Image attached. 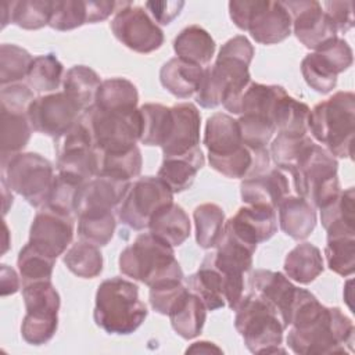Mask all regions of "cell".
Masks as SVG:
<instances>
[{
    "mask_svg": "<svg viewBox=\"0 0 355 355\" xmlns=\"http://www.w3.org/2000/svg\"><path fill=\"white\" fill-rule=\"evenodd\" d=\"M250 282L252 293L263 298L276 309L287 329L290 324L291 312L301 295L302 288L294 286L283 273L268 269H257L252 272Z\"/></svg>",
    "mask_w": 355,
    "mask_h": 355,
    "instance_id": "19",
    "label": "cell"
},
{
    "mask_svg": "<svg viewBox=\"0 0 355 355\" xmlns=\"http://www.w3.org/2000/svg\"><path fill=\"white\" fill-rule=\"evenodd\" d=\"M82 116V115H80ZM58 173L87 182L97 175L98 158L92 135L82 121H79L55 144Z\"/></svg>",
    "mask_w": 355,
    "mask_h": 355,
    "instance_id": "12",
    "label": "cell"
},
{
    "mask_svg": "<svg viewBox=\"0 0 355 355\" xmlns=\"http://www.w3.org/2000/svg\"><path fill=\"white\" fill-rule=\"evenodd\" d=\"M148 229L150 233L172 247H179L189 239L191 225L186 211L180 205L171 202L151 216Z\"/></svg>",
    "mask_w": 355,
    "mask_h": 355,
    "instance_id": "27",
    "label": "cell"
},
{
    "mask_svg": "<svg viewBox=\"0 0 355 355\" xmlns=\"http://www.w3.org/2000/svg\"><path fill=\"white\" fill-rule=\"evenodd\" d=\"M119 270L148 287L166 280H183L173 247L153 233H141L119 255Z\"/></svg>",
    "mask_w": 355,
    "mask_h": 355,
    "instance_id": "5",
    "label": "cell"
},
{
    "mask_svg": "<svg viewBox=\"0 0 355 355\" xmlns=\"http://www.w3.org/2000/svg\"><path fill=\"white\" fill-rule=\"evenodd\" d=\"M355 190L348 187L344 191L320 208L322 226L327 236H355Z\"/></svg>",
    "mask_w": 355,
    "mask_h": 355,
    "instance_id": "29",
    "label": "cell"
},
{
    "mask_svg": "<svg viewBox=\"0 0 355 355\" xmlns=\"http://www.w3.org/2000/svg\"><path fill=\"white\" fill-rule=\"evenodd\" d=\"M280 229L294 240L311 236L316 226L315 207L304 197L290 194L277 207Z\"/></svg>",
    "mask_w": 355,
    "mask_h": 355,
    "instance_id": "24",
    "label": "cell"
},
{
    "mask_svg": "<svg viewBox=\"0 0 355 355\" xmlns=\"http://www.w3.org/2000/svg\"><path fill=\"white\" fill-rule=\"evenodd\" d=\"M229 14L239 29L250 32L261 44L283 42L291 33V17L283 1L233 0Z\"/></svg>",
    "mask_w": 355,
    "mask_h": 355,
    "instance_id": "7",
    "label": "cell"
},
{
    "mask_svg": "<svg viewBox=\"0 0 355 355\" xmlns=\"http://www.w3.org/2000/svg\"><path fill=\"white\" fill-rule=\"evenodd\" d=\"M196 225V240L201 248L216 245L225 226V212L214 202H205L196 207L193 212Z\"/></svg>",
    "mask_w": 355,
    "mask_h": 355,
    "instance_id": "37",
    "label": "cell"
},
{
    "mask_svg": "<svg viewBox=\"0 0 355 355\" xmlns=\"http://www.w3.org/2000/svg\"><path fill=\"white\" fill-rule=\"evenodd\" d=\"M293 184L290 175L282 169H269L265 173L243 179L240 184V194L248 205H263L277 209L279 204L293 194Z\"/></svg>",
    "mask_w": 355,
    "mask_h": 355,
    "instance_id": "22",
    "label": "cell"
},
{
    "mask_svg": "<svg viewBox=\"0 0 355 355\" xmlns=\"http://www.w3.org/2000/svg\"><path fill=\"white\" fill-rule=\"evenodd\" d=\"M0 283H1V295L3 297L10 295V294H15L19 290L18 275L8 265H1Z\"/></svg>",
    "mask_w": 355,
    "mask_h": 355,
    "instance_id": "57",
    "label": "cell"
},
{
    "mask_svg": "<svg viewBox=\"0 0 355 355\" xmlns=\"http://www.w3.org/2000/svg\"><path fill=\"white\" fill-rule=\"evenodd\" d=\"M171 202H173V193L158 176L139 178L121 201L118 218L130 229H148L151 216Z\"/></svg>",
    "mask_w": 355,
    "mask_h": 355,
    "instance_id": "10",
    "label": "cell"
},
{
    "mask_svg": "<svg viewBox=\"0 0 355 355\" xmlns=\"http://www.w3.org/2000/svg\"><path fill=\"white\" fill-rule=\"evenodd\" d=\"M312 141L305 136H288L277 133V137L270 144V155L279 168H290L295 164L301 151Z\"/></svg>",
    "mask_w": 355,
    "mask_h": 355,
    "instance_id": "51",
    "label": "cell"
},
{
    "mask_svg": "<svg viewBox=\"0 0 355 355\" xmlns=\"http://www.w3.org/2000/svg\"><path fill=\"white\" fill-rule=\"evenodd\" d=\"M244 144L251 147H266L276 132L272 119L261 115H240L237 119Z\"/></svg>",
    "mask_w": 355,
    "mask_h": 355,
    "instance_id": "50",
    "label": "cell"
},
{
    "mask_svg": "<svg viewBox=\"0 0 355 355\" xmlns=\"http://www.w3.org/2000/svg\"><path fill=\"white\" fill-rule=\"evenodd\" d=\"M234 312V327L252 354L284 352L282 343L286 326L270 304L251 291Z\"/></svg>",
    "mask_w": 355,
    "mask_h": 355,
    "instance_id": "6",
    "label": "cell"
},
{
    "mask_svg": "<svg viewBox=\"0 0 355 355\" xmlns=\"http://www.w3.org/2000/svg\"><path fill=\"white\" fill-rule=\"evenodd\" d=\"M26 312L58 315L60 294L51 280H40L22 286Z\"/></svg>",
    "mask_w": 355,
    "mask_h": 355,
    "instance_id": "44",
    "label": "cell"
},
{
    "mask_svg": "<svg viewBox=\"0 0 355 355\" xmlns=\"http://www.w3.org/2000/svg\"><path fill=\"white\" fill-rule=\"evenodd\" d=\"M324 12L333 21L337 32L345 33L354 26L352 1H324Z\"/></svg>",
    "mask_w": 355,
    "mask_h": 355,
    "instance_id": "54",
    "label": "cell"
},
{
    "mask_svg": "<svg viewBox=\"0 0 355 355\" xmlns=\"http://www.w3.org/2000/svg\"><path fill=\"white\" fill-rule=\"evenodd\" d=\"M215 47L212 36L200 25L186 26L173 40L176 57L197 65L208 64L215 53Z\"/></svg>",
    "mask_w": 355,
    "mask_h": 355,
    "instance_id": "31",
    "label": "cell"
},
{
    "mask_svg": "<svg viewBox=\"0 0 355 355\" xmlns=\"http://www.w3.org/2000/svg\"><path fill=\"white\" fill-rule=\"evenodd\" d=\"M83 183L85 182H82L76 178H72V176H68L64 173H58L54 178L53 189H51V193H50V197H49V201L46 205H49L57 211L73 215L76 196Z\"/></svg>",
    "mask_w": 355,
    "mask_h": 355,
    "instance_id": "49",
    "label": "cell"
},
{
    "mask_svg": "<svg viewBox=\"0 0 355 355\" xmlns=\"http://www.w3.org/2000/svg\"><path fill=\"white\" fill-rule=\"evenodd\" d=\"M287 345L294 354H345L354 348L352 320L337 306H326L308 290L294 305Z\"/></svg>",
    "mask_w": 355,
    "mask_h": 355,
    "instance_id": "1",
    "label": "cell"
},
{
    "mask_svg": "<svg viewBox=\"0 0 355 355\" xmlns=\"http://www.w3.org/2000/svg\"><path fill=\"white\" fill-rule=\"evenodd\" d=\"M204 76L201 65L173 57L159 71V82L171 94L178 98H189L197 93Z\"/></svg>",
    "mask_w": 355,
    "mask_h": 355,
    "instance_id": "25",
    "label": "cell"
},
{
    "mask_svg": "<svg viewBox=\"0 0 355 355\" xmlns=\"http://www.w3.org/2000/svg\"><path fill=\"white\" fill-rule=\"evenodd\" d=\"M55 258L42 252L31 243L25 244L17 258V266L22 277V286L40 280H51Z\"/></svg>",
    "mask_w": 355,
    "mask_h": 355,
    "instance_id": "40",
    "label": "cell"
},
{
    "mask_svg": "<svg viewBox=\"0 0 355 355\" xmlns=\"http://www.w3.org/2000/svg\"><path fill=\"white\" fill-rule=\"evenodd\" d=\"M130 187V180L97 175L85 182L78 191L75 201V215L89 212L112 211L121 204Z\"/></svg>",
    "mask_w": 355,
    "mask_h": 355,
    "instance_id": "20",
    "label": "cell"
},
{
    "mask_svg": "<svg viewBox=\"0 0 355 355\" xmlns=\"http://www.w3.org/2000/svg\"><path fill=\"white\" fill-rule=\"evenodd\" d=\"M309 107L288 96L287 92L279 98L273 111V123L279 133L288 136H305L308 132Z\"/></svg>",
    "mask_w": 355,
    "mask_h": 355,
    "instance_id": "34",
    "label": "cell"
},
{
    "mask_svg": "<svg viewBox=\"0 0 355 355\" xmlns=\"http://www.w3.org/2000/svg\"><path fill=\"white\" fill-rule=\"evenodd\" d=\"M324 257L330 270L349 276L355 270V236H327Z\"/></svg>",
    "mask_w": 355,
    "mask_h": 355,
    "instance_id": "43",
    "label": "cell"
},
{
    "mask_svg": "<svg viewBox=\"0 0 355 355\" xmlns=\"http://www.w3.org/2000/svg\"><path fill=\"white\" fill-rule=\"evenodd\" d=\"M87 6V24H94L107 19L121 3L116 1H108V0H101V1H93L89 0L86 1Z\"/></svg>",
    "mask_w": 355,
    "mask_h": 355,
    "instance_id": "56",
    "label": "cell"
},
{
    "mask_svg": "<svg viewBox=\"0 0 355 355\" xmlns=\"http://www.w3.org/2000/svg\"><path fill=\"white\" fill-rule=\"evenodd\" d=\"M352 60L349 44L344 39L336 37L304 57L301 73L311 89L326 94L336 87L337 75L347 71L352 65Z\"/></svg>",
    "mask_w": 355,
    "mask_h": 355,
    "instance_id": "11",
    "label": "cell"
},
{
    "mask_svg": "<svg viewBox=\"0 0 355 355\" xmlns=\"http://www.w3.org/2000/svg\"><path fill=\"white\" fill-rule=\"evenodd\" d=\"M115 216L112 211L89 212L78 216V236L80 240L97 247L108 244L115 232Z\"/></svg>",
    "mask_w": 355,
    "mask_h": 355,
    "instance_id": "42",
    "label": "cell"
},
{
    "mask_svg": "<svg viewBox=\"0 0 355 355\" xmlns=\"http://www.w3.org/2000/svg\"><path fill=\"white\" fill-rule=\"evenodd\" d=\"M62 85L64 92L72 97L83 111H86L96 104L101 79L92 68L86 65H75L67 71Z\"/></svg>",
    "mask_w": 355,
    "mask_h": 355,
    "instance_id": "33",
    "label": "cell"
},
{
    "mask_svg": "<svg viewBox=\"0 0 355 355\" xmlns=\"http://www.w3.org/2000/svg\"><path fill=\"white\" fill-rule=\"evenodd\" d=\"M187 288L197 294L207 311H215L229 305L236 309L244 297V277H229L218 270L208 254L200 269L186 279Z\"/></svg>",
    "mask_w": 355,
    "mask_h": 355,
    "instance_id": "13",
    "label": "cell"
},
{
    "mask_svg": "<svg viewBox=\"0 0 355 355\" xmlns=\"http://www.w3.org/2000/svg\"><path fill=\"white\" fill-rule=\"evenodd\" d=\"M291 17L295 37L308 49L316 50L337 37V29L319 1L295 0L283 1Z\"/></svg>",
    "mask_w": 355,
    "mask_h": 355,
    "instance_id": "16",
    "label": "cell"
},
{
    "mask_svg": "<svg viewBox=\"0 0 355 355\" xmlns=\"http://www.w3.org/2000/svg\"><path fill=\"white\" fill-rule=\"evenodd\" d=\"M189 291L182 280H166L150 286V304L161 315H168L175 304Z\"/></svg>",
    "mask_w": 355,
    "mask_h": 355,
    "instance_id": "52",
    "label": "cell"
},
{
    "mask_svg": "<svg viewBox=\"0 0 355 355\" xmlns=\"http://www.w3.org/2000/svg\"><path fill=\"white\" fill-rule=\"evenodd\" d=\"M35 100L33 90L24 83H11L1 86L0 110L10 112L28 114L31 103Z\"/></svg>",
    "mask_w": 355,
    "mask_h": 355,
    "instance_id": "53",
    "label": "cell"
},
{
    "mask_svg": "<svg viewBox=\"0 0 355 355\" xmlns=\"http://www.w3.org/2000/svg\"><path fill=\"white\" fill-rule=\"evenodd\" d=\"M147 306L139 298V287L122 277L105 279L96 293L93 318L110 334H130L147 318Z\"/></svg>",
    "mask_w": 355,
    "mask_h": 355,
    "instance_id": "3",
    "label": "cell"
},
{
    "mask_svg": "<svg viewBox=\"0 0 355 355\" xmlns=\"http://www.w3.org/2000/svg\"><path fill=\"white\" fill-rule=\"evenodd\" d=\"M323 269L324 265L320 250L308 241L295 245L284 259V272L287 277L300 284H309L323 272Z\"/></svg>",
    "mask_w": 355,
    "mask_h": 355,
    "instance_id": "30",
    "label": "cell"
},
{
    "mask_svg": "<svg viewBox=\"0 0 355 355\" xmlns=\"http://www.w3.org/2000/svg\"><path fill=\"white\" fill-rule=\"evenodd\" d=\"M168 316L176 334L184 340H191L202 331L207 319V308L200 297L189 290L175 304Z\"/></svg>",
    "mask_w": 355,
    "mask_h": 355,
    "instance_id": "28",
    "label": "cell"
},
{
    "mask_svg": "<svg viewBox=\"0 0 355 355\" xmlns=\"http://www.w3.org/2000/svg\"><path fill=\"white\" fill-rule=\"evenodd\" d=\"M97 151L98 168L97 175H107L112 178H118L122 180H130L140 175L143 158L140 148L137 146L125 150V151H112L103 153ZM96 175V176H97Z\"/></svg>",
    "mask_w": 355,
    "mask_h": 355,
    "instance_id": "36",
    "label": "cell"
},
{
    "mask_svg": "<svg viewBox=\"0 0 355 355\" xmlns=\"http://www.w3.org/2000/svg\"><path fill=\"white\" fill-rule=\"evenodd\" d=\"M80 118L92 135L94 148L98 151H125L140 141L141 114L139 108L110 111L93 105L83 111Z\"/></svg>",
    "mask_w": 355,
    "mask_h": 355,
    "instance_id": "8",
    "label": "cell"
},
{
    "mask_svg": "<svg viewBox=\"0 0 355 355\" xmlns=\"http://www.w3.org/2000/svg\"><path fill=\"white\" fill-rule=\"evenodd\" d=\"M141 136L140 141L146 146H162L171 119V107L148 103L141 105Z\"/></svg>",
    "mask_w": 355,
    "mask_h": 355,
    "instance_id": "41",
    "label": "cell"
},
{
    "mask_svg": "<svg viewBox=\"0 0 355 355\" xmlns=\"http://www.w3.org/2000/svg\"><path fill=\"white\" fill-rule=\"evenodd\" d=\"M73 237V218L69 214L57 211L49 205H43L35 215L29 241L42 252L57 259Z\"/></svg>",
    "mask_w": 355,
    "mask_h": 355,
    "instance_id": "17",
    "label": "cell"
},
{
    "mask_svg": "<svg viewBox=\"0 0 355 355\" xmlns=\"http://www.w3.org/2000/svg\"><path fill=\"white\" fill-rule=\"evenodd\" d=\"M254 57L250 40L237 35L229 39L219 50L212 67L204 69V76L196 93L197 103L204 108L219 104L232 112L241 92L251 82L248 67Z\"/></svg>",
    "mask_w": 355,
    "mask_h": 355,
    "instance_id": "2",
    "label": "cell"
},
{
    "mask_svg": "<svg viewBox=\"0 0 355 355\" xmlns=\"http://www.w3.org/2000/svg\"><path fill=\"white\" fill-rule=\"evenodd\" d=\"M201 115L193 103H179L171 107V119L161 146L164 157H179L200 147Z\"/></svg>",
    "mask_w": 355,
    "mask_h": 355,
    "instance_id": "18",
    "label": "cell"
},
{
    "mask_svg": "<svg viewBox=\"0 0 355 355\" xmlns=\"http://www.w3.org/2000/svg\"><path fill=\"white\" fill-rule=\"evenodd\" d=\"M308 130L313 139L338 158H352L355 133V94L337 92L309 112Z\"/></svg>",
    "mask_w": 355,
    "mask_h": 355,
    "instance_id": "4",
    "label": "cell"
},
{
    "mask_svg": "<svg viewBox=\"0 0 355 355\" xmlns=\"http://www.w3.org/2000/svg\"><path fill=\"white\" fill-rule=\"evenodd\" d=\"M1 169V179L7 186L32 207L47 204L55 178L53 165L47 158L36 153H18L3 162Z\"/></svg>",
    "mask_w": 355,
    "mask_h": 355,
    "instance_id": "9",
    "label": "cell"
},
{
    "mask_svg": "<svg viewBox=\"0 0 355 355\" xmlns=\"http://www.w3.org/2000/svg\"><path fill=\"white\" fill-rule=\"evenodd\" d=\"M62 261L78 277L94 279L103 272V254L100 248L83 240L72 244L64 254Z\"/></svg>",
    "mask_w": 355,
    "mask_h": 355,
    "instance_id": "38",
    "label": "cell"
},
{
    "mask_svg": "<svg viewBox=\"0 0 355 355\" xmlns=\"http://www.w3.org/2000/svg\"><path fill=\"white\" fill-rule=\"evenodd\" d=\"M83 110L65 92H55L35 98L28 110L33 130L60 139L80 118Z\"/></svg>",
    "mask_w": 355,
    "mask_h": 355,
    "instance_id": "15",
    "label": "cell"
},
{
    "mask_svg": "<svg viewBox=\"0 0 355 355\" xmlns=\"http://www.w3.org/2000/svg\"><path fill=\"white\" fill-rule=\"evenodd\" d=\"M1 112V135H0V147H1V164L6 162L10 157L21 153V150L28 144L32 133V126L28 118V114L22 112H10L0 110Z\"/></svg>",
    "mask_w": 355,
    "mask_h": 355,
    "instance_id": "32",
    "label": "cell"
},
{
    "mask_svg": "<svg viewBox=\"0 0 355 355\" xmlns=\"http://www.w3.org/2000/svg\"><path fill=\"white\" fill-rule=\"evenodd\" d=\"M115 37L128 49L148 54L158 50L164 43L162 29L151 19L143 7L123 3L111 21Z\"/></svg>",
    "mask_w": 355,
    "mask_h": 355,
    "instance_id": "14",
    "label": "cell"
},
{
    "mask_svg": "<svg viewBox=\"0 0 355 355\" xmlns=\"http://www.w3.org/2000/svg\"><path fill=\"white\" fill-rule=\"evenodd\" d=\"M186 352L187 354H212V352L222 354V349L211 341H197V343H193L186 349Z\"/></svg>",
    "mask_w": 355,
    "mask_h": 355,
    "instance_id": "58",
    "label": "cell"
},
{
    "mask_svg": "<svg viewBox=\"0 0 355 355\" xmlns=\"http://www.w3.org/2000/svg\"><path fill=\"white\" fill-rule=\"evenodd\" d=\"M87 24V6L83 0H53L49 26L55 31H71Z\"/></svg>",
    "mask_w": 355,
    "mask_h": 355,
    "instance_id": "47",
    "label": "cell"
},
{
    "mask_svg": "<svg viewBox=\"0 0 355 355\" xmlns=\"http://www.w3.org/2000/svg\"><path fill=\"white\" fill-rule=\"evenodd\" d=\"M53 0L11 1V21L22 29H40L50 22Z\"/></svg>",
    "mask_w": 355,
    "mask_h": 355,
    "instance_id": "45",
    "label": "cell"
},
{
    "mask_svg": "<svg viewBox=\"0 0 355 355\" xmlns=\"http://www.w3.org/2000/svg\"><path fill=\"white\" fill-rule=\"evenodd\" d=\"M57 326L58 315L26 312L21 324V336L28 344L42 345L53 338Z\"/></svg>",
    "mask_w": 355,
    "mask_h": 355,
    "instance_id": "48",
    "label": "cell"
},
{
    "mask_svg": "<svg viewBox=\"0 0 355 355\" xmlns=\"http://www.w3.org/2000/svg\"><path fill=\"white\" fill-rule=\"evenodd\" d=\"M33 57L17 44L0 46V83L1 86L15 83L28 75Z\"/></svg>",
    "mask_w": 355,
    "mask_h": 355,
    "instance_id": "46",
    "label": "cell"
},
{
    "mask_svg": "<svg viewBox=\"0 0 355 355\" xmlns=\"http://www.w3.org/2000/svg\"><path fill=\"white\" fill-rule=\"evenodd\" d=\"M64 67L55 57V54L49 53L43 55H37L33 58L31 68L26 75L28 86L39 93H51L58 89L62 79Z\"/></svg>",
    "mask_w": 355,
    "mask_h": 355,
    "instance_id": "39",
    "label": "cell"
},
{
    "mask_svg": "<svg viewBox=\"0 0 355 355\" xmlns=\"http://www.w3.org/2000/svg\"><path fill=\"white\" fill-rule=\"evenodd\" d=\"M184 7L183 1H147L146 8L162 25L171 24Z\"/></svg>",
    "mask_w": 355,
    "mask_h": 355,
    "instance_id": "55",
    "label": "cell"
},
{
    "mask_svg": "<svg viewBox=\"0 0 355 355\" xmlns=\"http://www.w3.org/2000/svg\"><path fill=\"white\" fill-rule=\"evenodd\" d=\"M225 227L239 240L257 250L259 243L269 240L277 230L276 209L247 204L225 222Z\"/></svg>",
    "mask_w": 355,
    "mask_h": 355,
    "instance_id": "21",
    "label": "cell"
},
{
    "mask_svg": "<svg viewBox=\"0 0 355 355\" xmlns=\"http://www.w3.org/2000/svg\"><path fill=\"white\" fill-rule=\"evenodd\" d=\"M205 158L200 147L179 157H164L157 176L168 184L172 193H180L191 187L197 172L204 166Z\"/></svg>",
    "mask_w": 355,
    "mask_h": 355,
    "instance_id": "26",
    "label": "cell"
},
{
    "mask_svg": "<svg viewBox=\"0 0 355 355\" xmlns=\"http://www.w3.org/2000/svg\"><path fill=\"white\" fill-rule=\"evenodd\" d=\"M204 144L208 150V158L233 154L244 144L237 119L223 112L212 114L205 123Z\"/></svg>",
    "mask_w": 355,
    "mask_h": 355,
    "instance_id": "23",
    "label": "cell"
},
{
    "mask_svg": "<svg viewBox=\"0 0 355 355\" xmlns=\"http://www.w3.org/2000/svg\"><path fill=\"white\" fill-rule=\"evenodd\" d=\"M139 93L136 86L125 78H111L101 82L97 92L96 107L110 111H128L137 108Z\"/></svg>",
    "mask_w": 355,
    "mask_h": 355,
    "instance_id": "35",
    "label": "cell"
}]
</instances>
